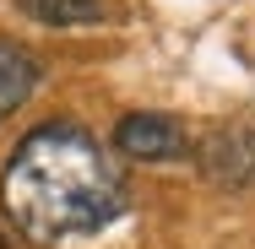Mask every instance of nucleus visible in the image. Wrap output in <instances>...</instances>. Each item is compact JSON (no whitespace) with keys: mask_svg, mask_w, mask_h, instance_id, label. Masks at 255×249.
Listing matches in <instances>:
<instances>
[{"mask_svg":"<svg viewBox=\"0 0 255 249\" xmlns=\"http://www.w3.org/2000/svg\"><path fill=\"white\" fill-rule=\"evenodd\" d=\"M0 200L27 239L54 244V239L109 228L125 211V184H120V168L103 157V147L87 130L44 125L16 147L5 179H0Z\"/></svg>","mask_w":255,"mask_h":249,"instance_id":"nucleus-1","label":"nucleus"},{"mask_svg":"<svg viewBox=\"0 0 255 249\" xmlns=\"http://www.w3.org/2000/svg\"><path fill=\"white\" fill-rule=\"evenodd\" d=\"M120 152L125 157H136V163H174V157H185V130L168 119V114H130L125 125H120Z\"/></svg>","mask_w":255,"mask_h":249,"instance_id":"nucleus-2","label":"nucleus"},{"mask_svg":"<svg viewBox=\"0 0 255 249\" xmlns=\"http://www.w3.org/2000/svg\"><path fill=\"white\" fill-rule=\"evenodd\" d=\"M206 173L228 190H255V119L250 125H228L212 136L206 147Z\"/></svg>","mask_w":255,"mask_h":249,"instance_id":"nucleus-3","label":"nucleus"},{"mask_svg":"<svg viewBox=\"0 0 255 249\" xmlns=\"http://www.w3.org/2000/svg\"><path fill=\"white\" fill-rule=\"evenodd\" d=\"M33 87H38V60L22 49V44L0 38V119L16 114L22 103L33 98Z\"/></svg>","mask_w":255,"mask_h":249,"instance_id":"nucleus-4","label":"nucleus"},{"mask_svg":"<svg viewBox=\"0 0 255 249\" xmlns=\"http://www.w3.org/2000/svg\"><path fill=\"white\" fill-rule=\"evenodd\" d=\"M27 16L49 22V27H82V22H98L103 0H16Z\"/></svg>","mask_w":255,"mask_h":249,"instance_id":"nucleus-5","label":"nucleus"},{"mask_svg":"<svg viewBox=\"0 0 255 249\" xmlns=\"http://www.w3.org/2000/svg\"><path fill=\"white\" fill-rule=\"evenodd\" d=\"M0 249H5V239H0Z\"/></svg>","mask_w":255,"mask_h":249,"instance_id":"nucleus-6","label":"nucleus"}]
</instances>
